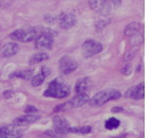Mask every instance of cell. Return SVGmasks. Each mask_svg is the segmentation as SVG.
<instances>
[{"mask_svg": "<svg viewBox=\"0 0 147 138\" xmlns=\"http://www.w3.org/2000/svg\"><path fill=\"white\" fill-rule=\"evenodd\" d=\"M70 94V87L64 83L61 77H56L53 81H51L47 89L44 92L45 97L55 98V99H63L69 97Z\"/></svg>", "mask_w": 147, "mask_h": 138, "instance_id": "1", "label": "cell"}, {"mask_svg": "<svg viewBox=\"0 0 147 138\" xmlns=\"http://www.w3.org/2000/svg\"><path fill=\"white\" fill-rule=\"evenodd\" d=\"M121 5V0H89L90 8L101 16H107Z\"/></svg>", "mask_w": 147, "mask_h": 138, "instance_id": "2", "label": "cell"}, {"mask_svg": "<svg viewBox=\"0 0 147 138\" xmlns=\"http://www.w3.org/2000/svg\"><path fill=\"white\" fill-rule=\"evenodd\" d=\"M42 29L43 27H28V28H23V29H17L12 32L9 35V37L16 42L28 43V42L34 40L42 33Z\"/></svg>", "mask_w": 147, "mask_h": 138, "instance_id": "3", "label": "cell"}, {"mask_svg": "<svg viewBox=\"0 0 147 138\" xmlns=\"http://www.w3.org/2000/svg\"><path fill=\"white\" fill-rule=\"evenodd\" d=\"M121 97V93L117 90H108V91H102L99 92L96 96H93L91 99H89V104L91 107H100L106 104L107 102L113 100H118Z\"/></svg>", "mask_w": 147, "mask_h": 138, "instance_id": "4", "label": "cell"}, {"mask_svg": "<svg viewBox=\"0 0 147 138\" xmlns=\"http://www.w3.org/2000/svg\"><path fill=\"white\" fill-rule=\"evenodd\" d=\"M54 35L55 33L49 28H43L42 33L37 36L35 40V47L42 50H49L54 44Z\"/></svg>", "mask_w": 147, "mask_h": 138, "instance_id": "5", "label": "cell"}, {"mask_svg": "<svg viewBox=\"0 0 147 138\" xmlns=\"http://www.w3.org/2000/svg\"><path fill=\"white\" fill-rule=\"evenodd\" d=\"M103 46L101 43H99L94 39H88L82 44V53L84 57H92L94 55L102 52Z\"/></svg>", "mask_w": 147, "mask_h": 138, "instance_id": "6", "label": "cell"}, {"mask_svg": "<svg viewBox=\"0 0 147 138\" xmlns=\"http://www.w3.org/2000/svg\"><path fill=\"white\" fill-rule=\"evenodd\" d=\"M59 69L63 74H70L78 69V63L70 56H63L59 62Z\"/></svg>", "mask_w": 147, "mask_h": 138, "instance_id": "7", "label": "cell"}, {"mask_svg": "<svg viewBox=\"0 0 147 138\" xmlns=\"http://www.w3.org/2000/svg\"><path fill=\"white\" fill-rule=\"evenodd\" d=\"M126 98H130V99H135V100H142L145 97V84L144 82L137 84L135 87L130 88L129 90L126 91L125 93Z\"/></svg>", "mask_w": 147, "mask_h": 138, "instance_id": "8", "label": "cell"}, {"mask_svg": "<svg viewBox=\"0 0 147 138\" xmlns=\"http://www.w3.org/2000/svg\"><path fill=\"white\" fill-rule=\"evenodd\" d=\"M56 22L59 23V25H60L61 28H63V29H70V28H72L76 24V18H75V16H74L73 13H64L59 16Z\"/></svg>", "mask_w": 147, "mask_h": 138, "instance_id": "9", "label": "cell"}, {"mask_svg": "<svg viewBox=\"0 0 147 138\" xmlns=\"http://www.w3.org/2000/svg\"><path fill=\"white\" fill-rule=\"evenodd\" d=\"M39 118H40V117H39L37 113H27L26 116L16 118V119L13 120L12 125H13V127H22V126L33 124V123L37 121Z\"/></svg>", "mask_w": 147, "mask_h": 138, "instance_id": "10", "label": "cell"}, {"mask_svg": "<svg viewBox=\"0 0 147 138\" xmlns=\"http://www.w3.org/2000/svg\"><path fill=\"white\" fill-rule=\"evenodd\" d=\"M53 126H54V129L61 133L62 135L67 134V129L71 127L70 123L65 118L60 117V116H56L53 118Z\"/></svg>", "mask_w": 147, "mask_h": 138, "instance_id": "11", "label": "cell"}, {"mask_svg": "<svg viewBox=\"0 0 147 138\" xmlns=\"http://www.w3.org/2000/svg\"><path fill=\"white\" fill-rule=\"evenodd\" d=\"M22 136V131L17 130L13 126L0 127V138H20Z\"/></svg>", "mask_w": 147, "mask_h": 138, "instance_id": "12", "label": "cell"}, {"mask_svg": "<svg viewBox=\"0 0 147 138\" xmlns=\"http://www.w3.org/2000/svg\"><path fill=\"white\" fill-rule=\"evenodd\" d=\"M51 73V70L46 66H43L40 69V71L37 73L36 75H33V77L30 79V82H32V85L33 87H39L40 84H43V82L45 81V79Z\"/></svg>", "mask_w": 147, "mask_h": 138, "instance_id": "13", "label": "cell"}, {"mask_svg": "<svg viewBox=\"0 0 147 138\" xmlns=\"http://www.w3.org/2000/svg\"><path fill=\"white\" fill-rule=\"evenodd\" d=\"M140 33H143V25L139 23H131V24L127 25L125 28V32H123L126 37H133Z\"/></svg>", "mask_w": 147, "mask_h": 138, "instance_id": "14", "label": "cell"}, {"mask_svg": "<svg viewBox=\"0 0 147 138\" xmlns=\"http://www.w3.org/2000/svg\"><path fill=\"white\" fill-rule=\"evenodd\" d=\"M18 52H19V45H17L16 43H7L1 50V56L11 57L13 55H16Z\"/></svg>", "mask_w": 147, "mask_h": 138, "instance_id": "15", "label": "cell"}, {"mask_svg": "<svg viewBox=\"0 0 147 138\" xmlns=\"http://www.w3.org/2000/svg\"><path fill=\"white\" fill-rule=\"evenodd\" d=\"M88 101H89V96H88L86 92H84V93H76V96L70 102V106L72 108H80V107L84 106Z\"/></svg>", "mask_w": 147, "mask_h": 138, "instance_id": "16", "label": "cell"}, {"mask_svg": "<svg viewBox=\"0 0 147 138\" xmlns=\"http://www.w3.org/2000/svg\"><path fill=\"white\" fill-rule=\"evenodd\" d=\"M89 87H90V79L89 77H82L76 82L74 90H75L76 93H84L88 91Z\"/></svg>", "mask_w": 147, "mask_h": 138, "instance_id": "17", "label": "cell"}, {"mask_svg": "<svg viewBox=\"0 0 147 138\" xmlns=\"http://www.w3.org/2000/svg\"><path fill=\"white\" fill-rule=\"evenodd\" d=\"M92 131L91 126H82V127H70L67 129V134H81V135H86Z\"/></svg>", "mask_w": 147, "mask_h": 138, "instance_id": "18", "label": "cell"}, {"mask_svg": "<svg viewBox=\"0 0 147 138\" xmlns=\"http://www.w3.org/2000/svg\"><path fill=\"white\" fill-rule=\"evenodd\" d=\"M46 60H49V54H46V53H37V54H34L29 59V64H37V63L44 62Z\"/></svg>", "mask_w": 147, "mask_h": 138, "instance_id": "19", "label": "cell"}, {"mask_svg": "<svg viewBox=\"0 0 147 138\" xmlns=\"http://www.w3.org/2000/svg\"><path fill=\"white\" fill-rule=\"evenodd\" d=\"M9 77H22L24 80H30L33 77V71L26 70V71H16L12 74H10Z\"/></svg>", "mask_w": 147, "mask_h": 138, "instance_id": "20", "label": "cell"}, {"mask_svg": "<svg viewBox=\"0 0 147 138\" xmlns=\"http://www.w3.org/2000/svg\"><path fill=\"white\" fill-rule=\"evenodd\" d=\"M119 126H120V120L117 119V118H115V117L109 118V119L106 121V124H105L106 129H108V130H115V129H117Z\"/></svg>", "mask_w": 147, "mask_h": 138, "instance_id": "21", "label": "cell"}, {"mask_svg": "<svg viewBox=\"0 0 147 138\" xmlns=\"http://www.w3.org/2000/svg\"><path fill=\"white\" fill-rule=\"evenodd\" d=\"M45 134L51 138H62L63 137V135H62L61 133H59V131L55 130V129H54V130H49V131H46Z\"/></svg>", "mask_w": 147, "mask_h": 138, "instance_id": "22", "label": "cell"}, {"mask_svg": "<svg viewBox=\"0 0 147 138\" xmlns=\"http://www.w3.org/2000/svg\"><path fill=\"white\" fill-rule=\"evenodd\" d=\"M69 104H70V103H62V104H59V106H56V107H55L54 111H55V112H61V111H64V110H66V107H67Z\"/></svg>", "mask_w": 147, "mask_h": 138, "instance_id": "23", "label": "cell"}, {"mask_svg": "<svg viewBox=\"0 0 147 138\" xmlns=\"http://www.w3.org/2000/svg\"><path fill=\"white\" fill-rule=\"evenodd\" d=\"M130 71H131V65H130V63H128V64H126V66L123 69V75H128L129 73H130Z\"/></svg>", "mask_w": 147, "mask_h": 138, "instance_id": "24", "label": "cell"}, {"mask_svg": "<svg viewBox=\"0 0 147 138\" xmlns=\"http://www.w3.org/2000/svg\"><path fill=\"white\" fill-rule=\"evenodd\" d=\"M26 113H37V109L34 107V106H28L26 107Z\"/></svg>", "mask_w": 147, "mask_h": 138, "instance_id": "25", "label": "cell"}, {"mask_svg": "<svg viewBox=\"0 0 147 138\" xmlns=\"http://www.w3.org/2000/svg\"><path fill=\"white\" fill-rule=\"evenodd\" d=\"M111 111H112V112H123V109L121 107H115V108L111 109Z\"/></svg>", "mask_w": 147, "mask_h": 138, "instance_id": "26", "label": "cell"}, {"mask_svg": "<svg viewBox=\"0 0 147 138\" xmlns=\"http://www.w3.org/2000/svg\"><path fill=\"white\" fill-rule=\"evenodd\" d=\"M3 96H5L6 98H10L11 96H13V92H12V90H9V91L5 92V93H3Z\"/></svg>", "mask_w": 147, "mask_h": 138, "instance_id": "27", "label": "cell"}, {"mask_svg": "<svg viewBox=\"0 0 147 138\" xmlns=\"http://www.w3.org/2000/svg\"><path fill=\"white\" fill-rule=\"evenodd\" d=\"M127 137V134H121V135H118V136H113L110 138H126Z\"/></svg>", "mask_w": 147, "mask_h": 138, "instance_id": "28", "label": "cell"}]
</instances>
